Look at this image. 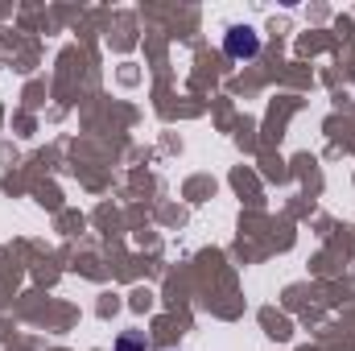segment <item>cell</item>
<instances>
[{
    "instance_id": "cell-1",
    "label": "cell",
    "mask_w": 355,
    "mask_h": 351,
    "mask_svg": "<svg viewBox=\"0 0 355 351\" xmlns=\"http://www.w3.org/2000/svg\"><path fill=\"white\" fill-rule=\"evenodd\" d=\"M223 54H227L232 62H252V58L261 54V33H257L252 25H227V33H223Z\"/></svg>"
},
{
    "instance_id": "cell-2",
    "label": "cell",
    "mask_w": 355,
    "mask_h": 351,
    "mask_svg": "<svg viewBox=\"0 0 355 351\" xmlns=\"http://www.w3.org/2000/svg\"><path fill=\"white\" fill-rule=\"evenodd\" d=\"M112 351H149V339H145V331H124V335H116Z\"/></svg>"
}]
</instances>
